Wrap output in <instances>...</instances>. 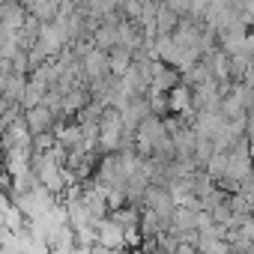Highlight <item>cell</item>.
<instances>
[{"label": "cell", "mask_w": 254, "mask_h": 254, "mask_svg": "<svg viewBox=\"0 0 254 254\" xmlns=\"http://www.w3.org/2000/svg\"><path fill=\"white\" fill-rule=\"evenodd\" d=\"M30 12H33V18H39L42 24L45 21H51L54 15H60V0H30Z\"/></svg>", "instance_id": "1"}]
</instances>
